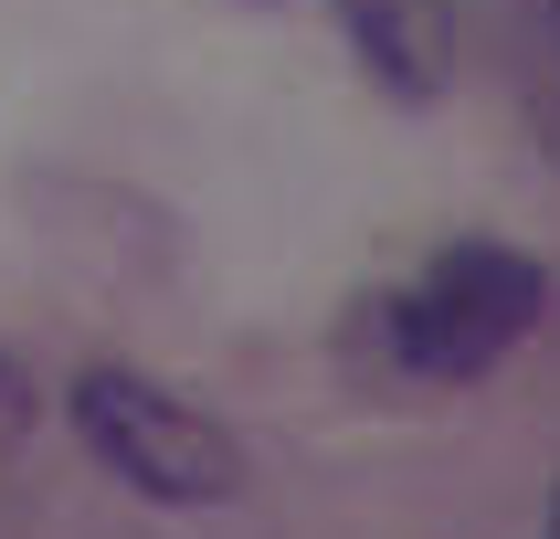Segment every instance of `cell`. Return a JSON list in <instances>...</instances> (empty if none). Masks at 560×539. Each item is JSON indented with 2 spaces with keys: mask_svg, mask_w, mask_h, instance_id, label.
<instances>
[{
  "mask_svg": "<svg viewBox=\"0 0 560 539\" xmlns=\"http://www.w3.org/2000/svg\"><path fill=\"white\" fill-rule=\"evenodd\" d=\"M74 434L117 487H138L159 507H222L244 487V455L212 412H190L180 391H159L149 371H117V360H95L74 380Z\"/></svg>",
  "mask_w": 560,
  "mask_h": 539,
  "instance_id": "7a4b0ae2",
  "label": "cell"
},
{
  "mask_svg": "<svg viewBox=\"0 0 560 539\" xmlns=\"http://www.w3.org/2000/svg\"><path fill=\"white\" fill-rule=\"evenodd\" d=\"M22 423H32V391H22V371L0 360V444H22Z\"/></svg>",
  "mask_w": 560,
  "mask_h": 539,
  "instance_id": "5b68a950",
  "label": "cell"
},
{
  "mask_svg": "<svg viewBox=\"0 0 560 539\" xmlns=\"http://www.w3.org/2000/svg\"><path fill=\"white\" fill-rule=\"evenodd\" d=\"M539 539H560V497H550V529H539Z\"/></svg>",
  "mask_w": 560,
  "mask_h": 539,
  "instance_id": "8992f818",
  "label": "cell"
},
{
  "mask_svg": "<svg viewBox=\"0 0 560 539\" xmlns=\"http://www.w3.org/2000/svg\"><path fill=\"white\" fill-rule=\"evenodd\" d=\"M339 32L392 106H434L455 85V54H466L455 0H339Z\"/></svg>",
  "mask_w": 560,
  "mask_h": 539,
  "instance_id": "3957f363",
  "label": "cell"
},
{
  "mask_svg": "<svg viewBox=\"0 0 560 539\" xmlns=\"http://www.w3.org/2000/svg\"><path fill=\"white\" fill-rule=\"evenodd\" d=\"M518 32H508V63H518V106H529V138L560 159V0H508Z\"/></svg>",
  "mask_w": 560,
  "mask_h": 539,
  "instance_id": "277c9868",
  "label": "cell"
},
{
  "mask_svg": "<svg viewBox=\"0 0 560 539\" xmlns=\"http://www.w3.org/2000/svg\"><path fill=\"white\" fill-rule=\"evenodd\" d=\"M550 307V276H539V254L518 244H444L423 276L381 307V339H392V371L412 380H487L508 349L539 328Z\"/></svg>",
  "mask_w": 560,
  "mask_h": 539,
  "instance_id": "6da1fadb",
  "label": "cell"
}]
</instances>
